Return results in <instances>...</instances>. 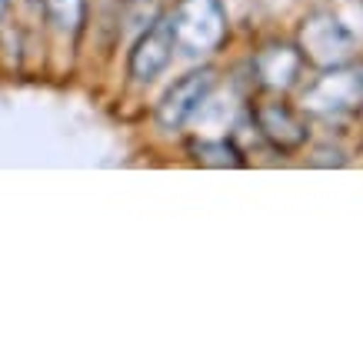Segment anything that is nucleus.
<instances>
[{
    "label": "nucleus",
    "instance_id": "nucleus-1",
    "mask_svg": "<svg viewBox=\"0 0 363 363\" xmlns=\"http://www.w3.org/2000/svg\"><path fill=\"white\" fill-rule=\"evenodd\" d=\"M177 47L190 57L213 54L227 40L230 21L220 0H180L170 13Z\"/></svg>",
    "mask_w": 363,
    "mask_h": 363
},
{
    "label": "nucleus",
    "instance_id": "nucleus-2",
    "mask_svg": "<svg viewBox=\"0 0 363 363\" xmlns=\"http://www.w3.org/2000/svg\"><path fill=\"white\" fill-rule=\"evenodd\" d=\"M300 57L313 64L317 70H333V67L350 64L357 57V37L337 13L317 11L300 23Z\"/></svg>",
    "mask_w": 363,
    "mask_h": 363
},
{
    "label": "nucleus",
    "instance_id": "nucleus-3",
    "mask_svg": "<svg viewBox=\"0 0 363 363\" xmlns=\"http://www.w3.org/2000/svg\"><path fill=\"white\" fill-rule=\"evenodd\" d=\"M300 107L313 117H343L350 111L363 107V70L360 67H333L323 70V77H317L303 90Z\"/></svg>",
    "mask_w": 363,
    "mask_h": 363
},
{
    "label": "nucleus",
    "instance_id": "nucleus-4",
    "mask_svg": "<svg viewBox=\"0 0 363 363\" xmlns=\"http://www.w3.org/2000/svg\"><path fill=\"white\" fill-rule=\"evenodd\" d=\"M213 87H217V70H213V67H200V70L184 74V77L160 97V104H157V113H154L157 127L164 133L180 130V127L203 107V100H210Z\"/></svg>",
    "mask_w": 363,
    "mask_h": 363
},
{
    "label": "nucleus",
    "instance_id": "nucleus-5",
    "mask_svg": "<svg viewBox=\"0 0 363 363\" xmlns=\"http://www.w3.org/2000/svg\"><path fill=\"white\" fill-rule=\"evenodd\" d=\"M174 50H177L174 23H170V17H160V21L150 23V27L140 33V40L133 44L130 60H127L130 77L137 80V84H154L167 67H170Z\"/></svg>",
    "mask_w": 363,
    "mask_h": 363
},
{
    "label": "nucleus",
    "instance_id": "nucleus-6",
    "mask_svg": "<svg viewBox=\"0 0 363 363\" xmlns=\"http://www.w3.org/2000/svg\"><path fill=\"white\" fill-rule=\"evenodd\" d=\"M253 123L274 150L280 154H297L300 147L310 140L307 123L300 121V113L284 104V100H264L253 107Z\"/></svg>",
    "mask_w": 363,
    "mask_h": 363
},
{
    "label": "nucleus",
    "instance_id": "nucleus-7",
    "mask_svg": "<svg viewBox=\"0 0 363 363\" xmlns=\"http://www.w3.org/2000/svg\"><path fill=\"white\" fill-rule=\"evenodd\" d=\"M253 70H257V80L267 90H280L284 94V90L300 84L303 57H300L297 47H290V44H270L253 57Z\"/></svg>",
    "mask_w": 363,
    "mask_h": 363
},
{
    "label": "nucleus",
    "instance_id": "nucleus-8",
    "mask_svg": "<svg viewBox=\"0 0 363 363\" xmlns=\"http://www.w3.org/2000/svg\"><path fill=\"white\" fill-rule=\"evenodd\" d=\"M194 160L203 167H243V154L233 147L227 137H217V140H200L194 143Z\"/></svg>",
    "mask_w": 363,
    "mask_h": 363
},
{
    "label": "nucleus",
    "instance_id": "nucleus-9",
    "mask_svg": "<svg viewBox=\"0 0 363 363\" xmlns=\"http://www.w3.org/2000/svg\"><path fill=\"white\" fill-rule=\"evenodd\" d=\"M44 11L57 30L77 33L87 17V0H44Z\"/></svg>",
    "mask_w": 363,
    "mask_h": 363
},
{
    "label": "nucleus",
    "instance_id": "nucleus-10",
    "mask_svg": "<svg viewBox=\"0 0 363 363\" xmlns=\"http://www.w3.org/2000/svg\"><path fill=\"white\" fill-rule=\"evenodd\" d=\"M7 7H11V0H0V21H4V13H7Z\"/></svg>",
    "mask_w": 363,
    "mask_h": 363
}]
</instances>
